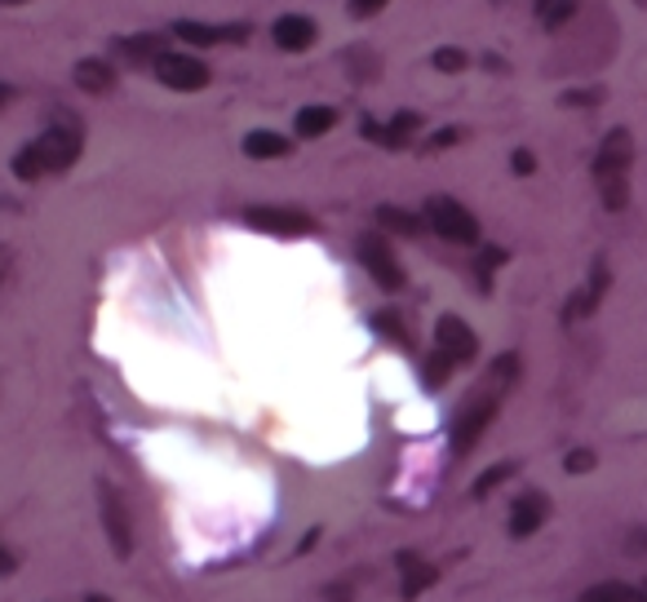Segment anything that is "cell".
<instances>
[{
  "instance_id": "cell-1",
  "label": "cell",
  "mask_w": 647,
  "mask_h": 602,
  "mask_svg": "<svg viewBox=\"0 0 647 602\" xmlns=\"http://www.w3.org/2000/svg\"><path fill=\"white\" fill-rule=\"evenodd\" d=\"M76 156H80V129L54 125V129H45L36 143H27V147L14 156V173H19L23 182H36V178H45V173L71 169Z\"/></svg>"
},
{
  "instance_id": "cell-2",
  "label": "cell",
  "mask_w": 647,
  "mask_h": 602,
  "mask_svg": "<svg viewBox=\"0 0 647 602\" xmlns=\"http://www.w3.org/2000/svg\"><path fill=\"white\" fill-rule=\"evenodd\" d=\"M629 164H634V138L629 129H612L594 156V182L603 195V208L621 213L629 204Z\"/></svg>"
},
{
  "instance_id": "cell-3",
  "label": "cell",
  "mask_w": 647,
  "mask_h": 602,
  "mask_svg": "<svg viewBox=\"0 0 647 602\" xmlns=\"http://www.w3.org/2000/svg\"><path fill=\"white\" fill-rule=\"evenodd\" d=\"M425 226L435 230L449 245H479V222L466 204H457L453 195H435L425 200Z\"/></svg>"
},
{
  "instance_id": "cell-4",
  "label": "cell",
  "mask_w": 647,
  "mask_h": 602,
  "mask_svg": "<svg viewBox=\"0 0 647 602\" xmlns=\"http://www.w3.org/2000/svg\"><path fill=\"white\" fill-rule=\"evenodd\" d=\"M98 510H102V527H106V541H112L116 558H129L134 554V519H129L125 497L112 484H102L98 488Z\"/></svg>"
},
{
  "instance_id": "cell-5",
  "label": "cell",
  "mask_w": 647,
  "mask_h": 602,
  "mask_svg": "<svg viewBox=\"0 0 647 602\" xmlns=\"http://www.w3.org/2000/svg\"><path fill=\"white\" fill-rule=\"evenodd\" d=\"M360 262H364V271L373 275L377 288H386V293L404 288V266H399V258L390 253V245L382 235H360Z\"/></svg>"
},
{
  "instance_id": "cell-6",
  "label": "cell",
  "mask_w": 647,
  "mask_h": 602,
  "mask_svg": "<svg viewBox=\"0 0 647 602\" xmlns=\"http://www.w3.org/2000/svg\"><path fill=\"white\" fill-rule=\"evenodd\" d=\"M151 67H156V80L169 84V89H178V93H200L213 80L200 58H186V54H173V49H164Z\"/></svg>"
},
{
  "instance_id": "cell-7",
  "label": "cell",
  "mask_w": 647,
  "mask_h": 602,
  "mask_svg": "<svg viewBox=\"0 0 647 602\" xmlns=\"http://www.w3.org/2000/svg\"><path fill=\"white\" fill-rule=\"evenodd\" d=\"M245 222H249L253 230H266V235H280V239H288V235H306V230L315 226L302 208H284V204H258V208L245 213Z\"/></svg>"
},
{
  "instance_id": "cell-8",
  "label": "cell",
  "mask_w": 647,
  "mask_h": 602,
  "mask_svg": "<svg viewBox=\"0 0 647 602\" xmlns=\"http://www.w3.org/2000/svg\"><path fill=\"white\" fill-rule=\"evenodd\" d=\"M173 36L186 41V45H200V49H208V45H245L249 23H191V19H182V23H173Z\"/></svg>"
},
{
  "instance_id": "cell-9",
  "label": "cell",
  "mask_w": 647,
  "mask_h": 602,
  "mask_svg": "<svg viewBox=\"0 0 647 602\" xmlns=\"http://www.w3.org/2000/svg\"><path fill=\"white\" fill-rule=\"evenodd\" d=\"M435 350H440V354H449L453 364H470V359L479 354V337L470 332V323H466V319L444 315V319L435 323Z\"/></svg>"
},
{
  "instance_id": "cell-10",
  "label": "cell",
  "mask_w": 647,
  "mask_h": 602,
  "mask_svg": "<svg viewBox=\"0 0 647 602\" xmlns=\"http://www.w3.org/2000/svg\"><path fill=\"white\" fill-rule=\"evenodd\" d=\"M608 284H612V275H608V262L599 258L594 262V271H590V284L564 306V323H577V319H586V315H594L599 310V302H603V293H608Z\"/></svg>"
},
{
  "instance_id": "cell-11",
  "label": "cell",
  "mask_w": 647,
  "mask_h": 602,
  "mask_svg": "<svg viewBox=\"0 0 647 602\" xmlns=\"http://www.w3.org/2000/svg\"><path fill=\"white\" fill-rule=\"evenodd\" d=\"M546 514H550V501L542 497V492H523L519 501H514V510H510V536H532L536 527L546 523Z\"/></svg>"
},
{
  "instance_id": "cell-12",
  "label": "cell",
  "mask_w": 647,
  "mask_h": 602,
  "mask_svg": "<svg viewBox=\"0 0 647 602\" xmlns=\"http://www.w3.org/2000/svg\"><path fill=\"white\" fill-rule=\"evenodd\" d=\"M271 32H275V45L288 49V54H302V49L315 45V23L306 14H284V19H275Z\"/></svg>"
},
{
  "instance_id": "cell-13",
  "label": "cell",
  "mask_w": 647,
  "mask_h": 602,
  "mask_svg": "<svg viewBox=\"0 0 647 602\" xmlns=\"http://www.w3.org/2000/svg\"><path fill=\"white\" fill-rule=\"evenodd\" d=\"M71 80L84 93H112L116 89V71H112V63H102V58H80L76 71H71Z\"/></svg>"
},
{
  "instance_id": "cell-14",
  "label": "cell",
  "mask_w": 647,
  "mask_h": 602,
  "mask_svg": "<svg viewBox=\"0 0 647 602\" xmlns=\"http://www.w3.org/2000/svg\"><path fill=\"white\" fill-rule=\"evenodd\" d=\"M417 129H421V115H417V111H399L386 129L364 125V134H368V138H377V143H382V147H390V151H399V147L408 143V134H417Z\"/></svg>"
},
{
  "instance_id": "cell-15",
  "label": "cell",
  "mask_w": 647,
  "mask_h": 602,
  "mask_svg": "<svg viewBox=\"0 0 647 602\" xmlns=\"http://www.w3.org/2000/svg\"><path fill=\"white\" fill-rule=\"evenodd\" d=\"M399 571H404V598H421L430 584L440 580V571L430 563H421L417 554H399Z\"/></svg>"
},
{
  "instance_id": "cell-16",
  "label": "cell",
  "mask_w": 647,
  "mask_h": 602,
  "mask_svg": "<svg viewBox=\"0 0 647 602\" xmlns=\"http://www.w3.org/2000/svg\"><path fill=\"white\" fill-rule=\"evenodd\" d=\"M293 147H288V138L284 134H271V129H253L249 138H245V156L249 160H284Z\"/></svg>"
},
{
  "instance_id": "cell-17",
  "label": "cell",
  "mask_w": 647,
  "mask_h": 602,
  "mask_svg": "<svg viewBox=\"0 0 647 602\" xmlns=\"http://www.w3.org/2000/svg\"><path fill=\"white\" fill-rule=\"evenodd\" d=\"M338 125V111L333 106H302L297 111V134L302 138H324Z\"/></svg>"
},
{
  "instance_id": "cell-18",
  "label": "cell",
  "mask_w": 647,
  "mask_h": 602,
  "mask_svg": "<svg viewBox=\"0 0 647 602\" xmlns=\"http://www.w3.org/2000/svg\"><path fill=\"white\" fill-rule=\"evenodd\" d=\"M581 602H647V589H634V584L608 580V584L586 589V593H581Z\"/></svg>"
},
{
  "instance_id": "cell-19",
  "label": "cell",
  "mask_w": 647,
  "mask_h": 602,
  "mask_svg": "<svg viewBox=\"0 0 647 602\" xmlns=\"http://www.w3.org/2000/svg\"><path fill=\"white\" fill-rule=\"evenodd\" d=\"M116 49H121L125 58H134V63H156V58L164 54L160 36H125V41H116Z\"/></svg>"
},
{
  "instance_id": "cell-20",
  "label": "cell",
  "mask_w": 647,
  "mask_h": 602,
  "mask_svg": "<svg viewBox=\"0 0 647 602\" xmlns=\"http://www.w3.org/2000/svg\"><path fill=\"white\" fill-rule=\"evenodd\" d=\"M377 222H382L386 230H395V235H421V226H425V217H412V213H404V208H395V204H382V208H377Z\"/></svg>"
},
{
  "instance_id": "cell-21",
  "label": "cell",
  "mask_w": 647,
  "mask_h": 602,
  "mask_svg": "<svg viewBox=\"0 0 647 602\" xmlns=\"http://www.w3.org/2000/svg\"><path fill=\"white\" fill-rule=\"evenodd\" d=\"M510 474H514V461H501V465H492V469H484V474L475 478V488H470V492H475V497L484 501V497H488V492H492L497 484H506Z\"/></svg>"
},
{
  "instance_id": "cell-22",
  "label": "cell",
  "mask_w": 647,
  "mask_h": 602,
  "mask_svg": "<svg viewBox=\"0 0 647 602\" xmlns=\"http://www.w3.org/2000/svg\"><path fill=\"white\" fill-rule=\"evenodd\" d=\"M453 368H457V364H453V359L435 350V354H430V359H425V386H430V390H440V386L449 382V373H453Z\"/></svg>"
},
{
  "instance_id": "cell-23",
  "label": "cell",
  "mask_w": 647,
  "mask_h": 602,
  "mask_svg": "<svg viewBox=\"0 0 647 602\" xmlns=\"http://www.w3.org/2000/svg\"><path fill=\"white\" fill-rule=\"evenodd\" d=\"M572 14H577V0H555V5L542 14V23H546V27H564Z\"/></svg>"
},
{
  "instance_id": "cell-24",
  "label": "cell",
  "mask_w": 647,
  "mask_h": 602,
  "mask_svg": "<svg viewBox=\"0 0 647 602\" xmlns=\"http://www.w3.org/2000/svg\"><path fill=\"white\" fill-rule=\"evenodd\" d=\"M373 328H377V332H386V337H395L399 345H412V341H408V332H404V323H399V315H373Z\"/></svg>"
},
{
  "instance_id": "cell-25",
  "label": "cell",
  "mask_w": 647,
  "mask_h": 602,
  "mask_svg": "<svg viewBox=\"0 0 647 602\" xmlns=\"http://www.w3.org/2000/svg\"><path fill=\"white\" fill-rule=\"evenodd\" d=\"M435 67L440 71H462L466 67V54L462 49H435Z\"/></svg>"
},
{
  "instance_id": "cell-26",
  "label": "cell",
  "mask_w": 647,
  "mask_h": 602,
  "mask_svg": "<svg viewBox=\"0 0 647 602\" xmlns=\"http://www.w3.org/2000/svg\"><path fill=\"white\" fill-rule=\"evenodd\" d=\"M564 469H568V474H586V469H594V452H590V447H577V452L564 461Z\"/></svg>"
},
{
  "instance_id": "cell-27",
  "label": "cell",
  "mask_w": 647,
  "mask_h": 602,
  "mask_svg": "<svg viewBox=\"0 0 647 602\" xmlns=\"http://www.w3.org/2000/svg\"><path fill=\"white\" fill-rule=\"evenodd\" d=\"M599 98H603V89H572V93H564L568 106H594Z\"/></svg>"
},
{
  "instance_id": "cell-28",
  "label": "cell",
  "mask_w": 647,
  "mask_h": 602,
  "mask_svg": "<svg viewBox=\"0 0 647 602\" xmlns=\"http://www.w3.org/2000/svg\"><path fill=\"white\" fill-rule=\"evenodd\" d=\"M382 5H386V0H351V14L355 19H373Z\"/></svg>"
},
{
  "instance_id": "cell-29",
  "label": "cell",
  "mask_w": 647,
  "mask_h": 602,
  "mask_svg": "<svg viewBox=\"0 0 647 602\" xmlns=\"http://www.w3.org/2000/svg\"><path fill=\"white\" fill-rule=\"evenodd\" d=\"M457 138H462V129H440L435 138H430V147H435V151H440V147H453Z\"/></svg>"
},
{
  "instance_id": "cell-30",
  "label": "cell",
  "mask_w": 647,
  "mask_h": 602,
  "mask_svg": "<svg viewBox=\"0 0 647 602\" xmlns=\"http://www.w3.org/2000/svg\"><path fill=\"white\" fill-rule=\"evenodd\" d=\"M532 169H536L532 151H514V173H532Z\"/></svg>"
},
{
  "instance_id": "cell-31",
  "label": "cell",
  "mask_w": 647,
  "mask_h": 602,
  "mask_svg": "<svg viewBox=\"0 0 647 602\" xmlns=\"http://www.w3.org/2000/svg\"><path fill=\"white\" fill-rule=\"evenodd\" d=\"M14 567H19V558H14V554H5V549H0V576H10Z\"/></svg>"
},
{
  "instance_id": "cell-32",
  "label": "cell",
  "mask_w": 647,
  "mask_h": 602,
  "mask_svg": "<svg viewBox=\"0 0 647 602\" xmlns=\"http://www.w3.org/2000/svg\"><path fill=\"white\" fill-rule=\"evenodd\" d=\"M315 541H319V532H306V536H302V545H297V554H306Z\"/></svg>"
},
{
  "instance_id": "cell-33",
  "label": "cell",
  "mask_w": 647,
  "mask_h": 602,
  "mask_svg": "<svg viewBox=\"0 0 647 602\" xmlns=\"http://www.w3.org/2000/svg\"><path fill=\"white\" fill-rule=\"evenodd\" d=\"M10 98H14V89H10V84H0V106H5Z\"/></svg>"
},
{
  "instance_id": "cell-34",
  "label": "cell",
  "mask_w": 647,
  "mask_h": 602,
  "mask_svg": "<svg viewBox=\"0 0 647 602\" xmlns=\"http://www.w3.org/2000/svg\"><path fill=\"white\" fill-rule=\"evenodd\" d=\"M550 5H555V0H536V14H546Z\"/></svg>"
},
{
  "instance_id": "cell-35",
  "label": "cell",
  "mask_w": 647,
  "mask_h": 602,
  "mask_svg": "<svg viewBox=\"0 0 647 602\" xmlns=\"http://www.w3.org/2000/svg\"><path fill=\"white\" fill-rule=\"evenodd\" d=\"M84 602H112V598H102V593H89V598H84Z\"/></svg>"
},
{
  "instance_id": "cell-36",
  "label": "cell",
  "mask_w": 647,
  "mask_h": 602,
  "mask_svg": "<svg viewBox=\"0 0 647 602\" xmlns=\"http://www.w3.org/2000/svg\"><path fill=\"white\" fill-rule=\"evenodd\" d=\"M0 5H23V0H0Z\"/></svg>"
},
{
  "instance_id": "cell-37",
  "label": "cell",
  "mask_w": 647,
  "mask_h": 602,
  "mask_svg": "<svg viewBox=\"0 0 647 602\" xmlns=\"http://www.w3.org/2000/svg\"><path fill=\"white\" fill-rule=\"evenodd\" d=\"M333 602H347V598H333Z\"/></svg>"
}]
</instances>
